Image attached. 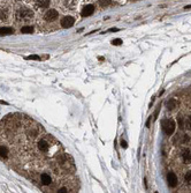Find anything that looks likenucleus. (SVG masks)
<instances>
[{
    "instance_id": "f257e3e1",
    "label": "nucleus",
    "mask_w": 191,
    "mask_h": 193,
    "mask_svg": "<svg viewBox=\"0 0 191 193\" xmlns=\"http://www.w3.org/2000/svg\"><path fill=\"white\" fill-rule=\"evenodd\" d=\"M32 16H34L32 11L29 9V8H25V7L20 8L18 12L16 13V19L18 21H29V20L32 19Z\"/></svg>"
},
{
    "instance_id": "f03ea898",
    "label": "nucleus",
    "mask_w": 191,
    "mask_h": 193,
    "mask_svg": "<svg viewBox=\"0 0 191 193\" xmlns=\"http://www.w3.org/2000/svg\"><path fill=\"white\" fill-rule=\"evenodd\" d=\"M162 129L167 135H172L175 131V123L172 119H165L162 122Z\"/></svg>"
},
{
    "instance_id": "7ed1b4c3",
    "label": "nucleus",
    "mask_w": 191,
    "mask_h": 193,
    "mask_svg": "<svg viewBox=\"0 0 191 193\" xmlns=\"http://www.w3.org/2000/svg\"><path fill=\"white\" fill-rule=\"evenodd\" d=\"M59 16V13L55 11V9H50V11H47L45 13V15H44V18L46 20L47 22H52V21H55Z\"/></svg>"
},
{
    "instance_id": "20e7f679",
    "label": "nucleus",
    "mask_w": 191,
    "mask_h": 193,
    "mask_svg": "<svg viewBox=\"0 0 191 193\" xmlns=\"http://www.w3.org/2000/svg\"><path fill=\"white\" fill-rule=\"evenodd\" d=\"M74 23H75V19L73 18V16H64L61 20V26L64 28H70V27L74 26Z\"/></svg>"
},
{
    "instance_id": "39448f33",
    "label": "nucleus",
    "mask_w": 191,
    "mask_h": 193,
    "mask_svg": "<svg viewBox=\"0 0 191 193\" xmlns=\"http://www.w3.org/2000/svg\"><path fill=\"white\" fill-rule=\"evenodd\" d=\"M38 149H39L41 153L48 152V149H50V142H48L46 139H41V140L38 142Z\"/></svg>"
},
{
    "instance_id": "423d86ee",
    "label": "nucleus",
    "mask_w": 191,
    "mask_h": 193,
    "mask_svg": "<svg viewBox=\"0 0 191 193\" xmlns=\"http://www.w3.org/2000/svg\"><path fill=\"white\" fill-rule=\"evenodd\" d=\"M167 181H168V185L170 187H175L177 185V177L174 172H169L167 176Z\"/></svg>"
},
{
    "instance_id": "0eeeda50",
    "label": "nucleus",
    "mask_w": 191,
    "mask_h": 193,
    "mask_svg": "<svg viewBox=\"0 0 191 193\" xmlns=\"http://www.w3.org/2000/svg\"><path fill=\"white\" fill-rule=\"evenodd\" d=\"M41 181L44 186H50V184L52 183V178H51V176L48 175V174L44 172L41 176Z\"/></svg>"
},
{
    "instance_id": "6e6552de",
    "label": "nucleus",
    "mask_w": 191,
    "mask_h": 193,
    "mask_svg": "<svg viewBox=\"0 0 191 193\" xmlns=\"http://www.w3.org/2000/svg\"><path fill=\"white\" fill-rule=\"evenodd\" d=\"M93 12H94V6L93 5H87L85 6L83 9H82V16H90V15H92Z\"/></svg>"
},
{
    "instance_id": "1a4fd4ad",
    "label": "nucleus",
    "mask_w": 191,
    "mask_h": 193,
    "mask_svg": "<svg viewBox=\"0 0 191 193\" xmlns=\"http://www.w3.org/2000/svg\"><path fill=\"white\" fill-rule=\"evenodd\" d=\"M182 160H183L184 163L190 164L191 163V150L184 149V150L182 152Z\"/></svg>"
},
{
    "instance_id": "9d476101",
    "label": "nucleus",
    "mask_w": 191,
    "mask_h": 193,
    "mask_svg": "<svg viewBox=\"0 0 191 193\" xmlns=\"http://www.w3.org/2000/svg\"><path fill=\"white\" fill-rule=\"evenodd\" d=\"M50 6V0H36L37 8H46Z\"/></svg>"
},
{
    "instance_id": "9b49d317",
    "label": "nucleus",
    "mask_w": 191,
    "mask_h": 193,
    "mask_svg": "<svg viewBox=\"0 0 191 193\" xmlns=\"http://www.w3.org/2000/svg\"><path fill=\"white\" fill-rule=\"evenodd\" d=\"M9 155V152H8V148L5 146H0V158L1 160H6Z\"/></svg>"
},
{
    "instance_id": "f8f14e48",
    "label": "nucleus",
    "mask_w": 191,
    "mask_h": 193,
    "mask_svg": "<svg viewBox=\"0 0 191 193\" xmlns=\"http://www.w3.org/2000/svg\"><path fill=\"white\" fill-rule=\"evenodd\" d=\"M12 34H14V29L13 28H6V27L0 28V35L1 36L12 35Z\"/></svg>"
},
{
    "instance_id": "ddd939ff",
    "label": "nucleus",
    "mask_w": 191,
    "mask_h": 193,
    "mask_svg": "<svg viewBox=\"0 0 191 193\" xmlns=\"http://www.w3.org/2000/svg\"><path fill=\"white\" fill-rule=\"evenodd\" d=\"M34 31V28L31 27V26H24L21 28V33L22 34H31Z\"/></svg>"
},
{
    "instance_id": "4468645a",
    "label": "nucleus",
    "mask_w": 191,
    "mask_h": 193,
    "mask_svg": "<svg viewBox=\"0 0 191 193\" xmlns=\"http://www.w3.org/2000/svg\"><path fill=\"white\" fill-rule=\"evenodd\" d=\"M176 105H177V102H176V100L172 98V100L168 101L167 106H168V109H169V110H173L174 108H176Z\"/></svg>"
},
{
    "instance_id": "2eb2a0df",
    "label": "nucleus",
    "mask_w": 191,
    "mask_h": 193,
    "mask_svg": "<svg viewBox=\"0 0 191 193\" xmlns=\"http://www.w3.org/2000/svg\"><path fill=\"white\" fill-rule=\"evenodd\" d=\"M110 4H112L110 0H99V5L101 7H107V6H110Z\"/></svg>"
},
{
    "instance_id": "dca6fc26",
    "label": "nucleus",
    "mask_w": 191,
    "mask_h": 193,
    "mask_svg": "<svg viewBox=\"0 0 191 193\" xmlns=\"http://www.w3.org/2000/svg\"><path fill=\"white\" fill-rule=\"evenodd\" d=\"M184 181H186V184L191 185V171H188L184 176Z\"/></svg>"
},
{
    "instance_id": "f3484780",
    "label": "nucleus",
    "mask_w": 191,
    "mask_h": 193,
    "mask_svg": "<svg viewBox=\"0 0 191 193\" xmlns=\"http://www.w3.org/2000/svg\"><path fill=\"white\" fill-rule=\"evenodd\" d=\"M7 15H8V13H7L6 9H1V11H0V19H1V20H6Z\"/></svg>"
},
{
    "instance_id": "a211bd4d",
    "label": "nucleus",
    "mask_w": 191,
    "mask_h": 193,
    "mask_svg": "<svg viewBox=\"0 0 191 193\" xmlns=\"http://www.w3.org/2000/svg\"><path fill=\"white\" fill-rule=\"evenodd\" d=\"M57 192H58V193H67V192H69V190H68V187L61 186V187H59Z\"/></svg>"
},
{
    "instance_id": "6ab92c4d",
    "label": "nucleus",
    "mask_w": 191,
    "mask_h": 193,
    "mask_svg": "<svg viewBox=\"0 0 191 193\" xmlns=\"http://www.w3.org/2000/svg\"><path fill=\"white\" fill-rule=\"evenodd\" d=\"M185 126H186V129H191V116L186 119V122H185Z\"/></svg>"
},
{
    "instance_id": "aec40b11",
    "label": "nucleus",
    "mask_w": 191,
    "mask_h": 193,
    "mask_svg": "<svg viewBox=\"0 0 191 193\" xmlns=\"http://www.w3.org/2000/svg\"><path fill=\"white\" fill-rule=\"evenodd\" d=\"M122 41L120 40V38H116V40H113V42H112V44L113 45H121Z\"/></svg>"
},
{
    "instance_id": "412c9836",
    "label": "nucleus",
    "mask_w": 191,
    "mask_h": 193,
    "mask_svg": "<svg viewBox=\"0 0 191 193\" xmlns=\"http://www.w3.org/2000/svg\"><path fill=\"white\" fill-rule=\"evenodd\" d=\"M25 59H28V60H39V57L38 56H29V57H25Z\"/></svg>"
},
{
    "instance_id": "4be33fe9",
    "label": "nucleus",
    "mask_w": 191,
    "mask_h": 193,
    "mask_svg": "<svg viewBox=\"0 0 191 193\" xmlns=\"http://www.w3.org/2000/svg\"><path fill=\"white\" fill-rule=\"evenodd\" d=\"M121 147H122V148H127V147H128L127 142H126L124 140H122V141H121Z\"/></svg>"
},
{
    "instance_id": "5701e85b",
    "label": "nucleus",
    "mask_w": 191,
    "mask_h": 193,
    "mask_svg": "<svg viewBox=\"0 0 191 193\" xmlns=\"http://www.w3.org/2000/svg\"><path fill=\"white\" fill-rule=\"evenodd\" d=\"M110 31H117V29L116 28H112V29H110Z\"/></svg>"
},
{
    "instance_id": "b1692460",
    "label": "nucleus",
    "mask_w": 191,
    "mask_h": 193,
    "mask_svg": "<svg viewBox=\"0 0 191 193\" xmlns=\"http://www.w3.org/2000/svg\"><path fill=\"white\" fill-rule=\"evenodd\" d=\"M188 8H191V5H190V6H186V7H185V9H188Z\"/></svg>"
}]
</instances>
